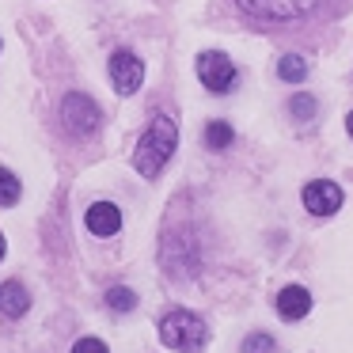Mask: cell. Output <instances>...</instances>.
Segmentation results:
<instances>
[{
	"instance_id": "cell-1",
	"label": "cell",
	"mask_w": 353,
	"mask_h": 353,
	"mask_svg": "<svg viewBox=\"0 0 353 353\" xmlns=\"http://www.w3.org/2000/svg\"><path fill=\"white\" fill-rule=\"evenodd\" d=\"M175 145H179V125L171 122L168 114H156L152 122H148V130L141 133V141H137L133 168H137L145 179H156L163 168H168L171 156H175Z\"/></svg>"
},
{
	"instance_id": "cell-2",
	"label": "cell",
	"mask_w": 353,
	"mask_h": 353,
	"mask_svg": "<svg viewBox=\"0 0 353 353\" xmlns=\"http://www.w3.org/2000/svg\"><path fill=\"white\" fill-rule=\"evenodd\" d=\"M160 338H163V345H171V350H179V353H201L205 342H209L205 323H201L194 312H186V307H175V312L163 315L160 319Z\"/></svg>"
},
{
	"instance_id": "cell-3",
	"label": "cell",
	"mask_w": 353,
	"mask_h": 353,
	"mask_svg": "<svg viewBox=\"0 0 353 353\" xmlns=\"http://www.w3.org/2000/svg\"><path fill=\"white\" fill-rule=\"evenodd\" d=\"M239 8L254 19H270V23H289V19H304L323 12V0H236Z\"/></svg>"
},
{
	"instance_id": "cell-4",
	"label": "cell",
	"mask_w": 353,
	"mask_h": 353,
	"mask_svg": "<svg viewBox=\"0 0 353 353\" xmlns=\"http://www.w3.org/2000/svg\"><path fill=\"white\" fill-rule=\"evenodd\" d=\"M61 122H65V130H69L72 137H92V133L99 130L103 114H99V107L92 103V95L69 92L65 103H61Z\"/></svg>"
},
{
	"instance_id": "cell-5",
	"label": "cell",
	"mask_w": 353,
	"mask_h": 353,
	"mask_svg": "<svg viewBox=\"0 0 353 353\" xmlns=\"http://www.w3.org/2000/svg\"><path fill=\"white\" fill-rule=\"evenodd\" d=\"M198 77L213 95H224V92L236 88L239 72H236V65H232V57H224L221 50H209V54L198 57Z\"/></svg>"
},
{
	"instance_id": "cell-6",
	"label": "cell",
	"mask_w": 353,
	"mask_h": 353,
	"mask_svg": "<svg viewBox=\"0 0 353 353\" xmlns=\"http://www.w3.org/2000/svg\"><path fill=\"white\" fill-rule=\"evenodd\" d=\"M145 80V61L130 50H118L110 54V84L118 88V95H133Z\"/></svg>"
},
{
	"instance_id": "cell-7",
	"label": "cell",
	"mask_w": 353,
	"mask_h": 353,
	"mask_svg": "<svg viewBox=\"0 0 353 353\" xmlns=\"http://www.w3.org/2000/svg\"><path fill=\"white\" fill-rule=\"evenodd\" d=\"M304 209L315 216H330L342 209V190L338 183H327V179H315V183L304 186Z\"/></svg>"
},
{
	"instance_id": "cell-8",
	"label": "cell",
	"mask_w": 353,
	"mask_h": 353,
	"mask_svg": "<svg viewBox=\"0 0 353 353\" xmlns=\"http://www.w3.org/2000/svg\"><path fill=\"white\" fill-rule=\"evenodd\" d=\"M84 224H88L92 236H118L122 213H118V205H110V201H95V205L84 213Z\"/></svg>"
},
{
	"instance_id": "cell-9",
	"label": "cell",
	"mask_w": 353,
	"mask_h": 353,
	"mask_svg": "<svg viewBox=\"0 0 353 353\" xmlns=\"http://www.w3.org/2000/svg\"><path fill=\"white\" fill-rule=\"evenodd\" d=\"M307 312H312V292H307V289H300V285H289V289L277 292V315H281L285 323L304 319Z\"/></svg>"
},
{
	"instance_id": "cell-10",
	"label": "cell",
	"mask_w": 353,
	"mask_h": 353,
	"mask_svg": "<svg viewBox=\"0 0 353 353\" xmlns=\"http://www.w3.org/2000/svg\"><path fill=\"white\" fill-rule=\"evenodd\" d=\"M27 307H31V296H27L23 285H19V281H4V285H0V315L19 319V315H27Z\"/></svg>"
},
{
	"instance_id": "cell-11",
	"label": "cell",
	"mask_w": 353,
	"mask_h": 353,
	"mask_svg": "<svg viewBox=\"0 0 353 353\" xmlns=\"http://www.w3.org/2000/svg\"><path fill=\"white\" fill-rule=\"evenodd\" d=\"M277 77H281L285 84H300V80L307 77V61L296 54H285L281 61H277Z\"/></svg>"
},
{
	"instance_id": "cell-12",
	"label": "cell",
	"mask_w": 353,
	"mask_h": 353,
	"mask_svg": "<svg viewBox=\"0 0 353 353\" xmlns=\"http://www.w3.org/2000/svg\"><path fill=\"white\" fill-rule=\"evenodd\" d=\"M205 145L213 148V152H224V148L232 145V125L228 122H209L205 125Z\"/></svg>"
},
{
	"instance_id": "cell-13",
	"label": "cell",
	"mask_w": 353,
	"mask_h": 353,
	"mask_svg": "<svg viewBox=\"0 0 353 353\" xmlns=\"http://www.w3.org/2000/svg\"><path fill=\"white\" fill-rule=\"evenodd\" d=\"M19 194H23V186H19V179L12 175L8 168H0V205H16Z\"/></svg>"
},
{
	"instance_id": "cell-14",
	"label": "cell",
	"mask_w": 353,
	"mask_h": 353,
	"mask_svg": "<svg viewBox=\"0 0 353 353\" xmlns=\"http://www.w3.org/2000/svg\"><path fill=\"white\" fill-rule=\"evenodd\" d=\"M107 307L110 312H133V307H137V296H133V289H122V285H118V289H110L107 292Z\"/></svg>"
},
{
	"instance_id": "cell-15",
	"label": "cell",
	"mask_w": 353,
	"mask_h": 353,
	"mask_svg": "<svg viewBox=\"0 0 353 353\" xmlns=\"http://www.w3.org/2000/svg\"><path fill=\"white\" fill-rule=\"evenodd\" d=\"M289 107H292V118H296V122H312V118H315V99H312V95H304V92L292 95Z\"/></svg>"
},
{
	"instance_id": "cell-16",
	"label": "cell",
	"mask_w": 353,
	"mask_h": 353,
	"mask_svg": "<svg viewBox=\"0 0 353 353\" xmlns=\"http://www.w3.org/2000/svg\"><path fill=\"white\" fill-rule=\"evenodd\" d=\"M243 353H274V338L270 334H247Z\"/></svg>"
},
{
	"instance_id": "cell-17",
	"label": "cell",
	"mask_w": 353,
	"mask_h": 353,
	"mask_svg": "<svg viewBox=\"0 0 353 353\" xmlns=\"http://www.w3.org/2000/svg\"><path fill=\"white\" fill-rule=\"evenodd\" d=\"M72 353H107V345H103L99 338H80V342L72 345Z\"/></svg>"
},
{
	"instance_id": "cell-18",
	"label": "cell",
	"mask_w": 353,
	"mask_h": 353,
	"mask_svg": "<svg viewBox=\"0 0 353 353\" xmlns=\"http://www.w3.org/2000/svg\"><path fill=\"white\" fill-rule=\"evenodd\" d=\"M345 130H350V137H353V110H350V118H345Z\"/></svg>"
},
{
	"instance_id": "cell-19",
	"label": "cell",
	"mask_w": 353,
	"mask_h": 353,
	"mask_svg": "<svg viewBox=\"0 0 353 353\" xmlns=\"http://www.w3.org/2000/svg\"><path fill=\"white\" fill-rule=\"evenodd\" d=\"M4 251H8V247H4V232H0V259H4Z\"/></svg>"
}]
</instances>
